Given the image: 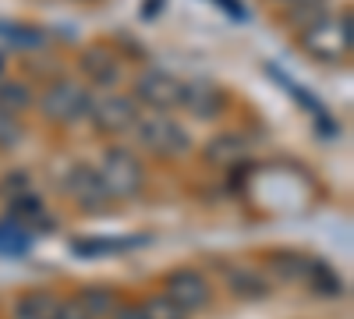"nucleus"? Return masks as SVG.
I'll list each match as a JSON object with an SVG mask.
<instances>
[{
    "label": "nucleus",
    "instance_id": "nucleus-1",
    "mask_svg": "<svg viewBox=\"0 0 354 319\" xmlns=\"http://www.w3.org/2000/svg\"><path fill=\"white\" fill-rule=\"evenodd\" d=\"M135 138H138V146L142 149H149L156 156H185L192 149V138L188 131L177 125L174 118H167L163 110H153V113H138L135 118Z\"/></svg>",
    "mask_w": 354,
    "mask_h": 319
},
{
    "label": "nucleus",
    "instance_id": "nucleus-2",
    "mask_svg": "<svg viewBox=\"0 0 354 319\" xmlns=\"http://www.w3.org/2000/svg\"><path fill=\"white\" fill-rule=\"evenodd\" d=\"M96 174H100V181L106 185L110 199H135L138 188H142V163L124 146L106 149L100 167H96Z\"/></svg>",
    "mask_w": 354,
    "mask_h": 319
},
{
    "label": "nucleus",
    "instance_id": "nucleus-3",
    "mask_svg": "<svg viewBox=\"0 0 354 319\" xmlns=\"http://www.w3.org/2000/svg\"><path fill=\"white\" fill-rule=\"evenodd\" d=\"M43 113L46 121H57V125H71L78 118H85L88 107H93V100H88V93L82 89V85L75 82H57L50 85V89L43 93Z\"/></svg>",
    "mask_w": 354,
    "mask_h": 319
},
{
    "label": "nucleus",
    "instance_id": "nucleus-4",
    "mask_svg": "<svg viewBox=\"0 0 354 319\" xmlns=\"http://www.w3.org/2000/svg\"><path fill=\"white\" fill-rule=\"evenodd\" d=\"M64 192L71 195L75 206H82V210H88V213H96V210H103V206H110V202H113L110 192H106V185L100 181V174H96L93 167H85V163H75V167L68 170Z\"/></svg>",
    "mask_w": 354,
    "mask_h": 319
},
{
    "label": "nucleus",
    "instance_id": "nucleus-5",
    "mask_svg": "<svg viewBox=\"0 0 354 319\" xmlns=\"http://www.w3.org/2000/svg\"><path fill=\"white\" fill-rule=\"evenodd\" d=\"M163 295L174 298L185 312H198L213 302V287L198 270H174L163 284Z\"/></svg>",
    "mask_w": 354,
    "mask_h": 319
},
{
    "label": "nucleus",
    "instance_id": "nucleus-6",
    "mask_svg": "<svg viewBox=\"0 0 354 319\" xmlns=\"http://www.w3.org/2000/svg\"><path fill=\"white\" fill-rule=\"evenodd\" d=\"M135 93L145 107H153V110H174V107H181L185 82L167 75V71H142L138 82H135Z\"/></svg>",
    "mask_w": 354,
    "mask_h": 319
},
{
    "label": "nucleus",
    "instance_id": "nucleus-7",
    "mask_svg": "<svg viewBox=\"0 0 354 319\" xmlns=\"http://www.w3.org/2000/svg\"><path fill=\"white\" fill-rule=\"evenodd\" d=\"M88 118H93V125L103 135H124V131H131V125L138 118V107L128 96H103L88 107Z\"/></svg>",
    "mask_w": 354,
    "mask_h": 319
},
{
    "label": "nucleus",
    "instance_id": "nucleus-8",
    "mask_svg": "<svg viewBox=\"0 0 354 319\" xmlns=\"http://www.w3.org/2000/svg\"><path fill=\"white\" fill-rule=\"evenodd\" d=\"M305 50L319 61H340V57L351 50L344 33H340V21H330V18H319L315 25L305 28Z\"/></svg>",
    "mask_w": 354,
    "mask_h": 319
},
{
    "label": "nucleus",
    "instance_id": "nucleus-9",
    "mask_svg": "<svg viewBox=\"0 0 354 319\" xmlns=\"http://www.w3.org/2000/svg\"><path fill=\"white\" fill-rule=\"evenodd\" d=\"M181 107L192 113V118H198V121H213V118H220L223 113V107H227V96L216 89L213 82H192V85H185V96H181Z\"/></svg>",
    "mask_w": 354,
    "mask_h": 319
},
{
    "label": "nucleus",
    "instance_id": "nucleus-10",
    "mask_svg": "<svg viewBox=\"0 0 354 319\" xmlns=\"http://www.w3.org/2000/svg\"><path fill=\"white\" fill-rule=\"evenodd\" d=\"M223 277H227L230 295L241 298V302H266L273 295V280L259 270H252V266H230Z\"/></svg>",
    "mask_w": 354,
    "mask_h": 319
},
{
    "label": "nucleus",
    "instance_id": "nucleus-11",
    "mask_svg": "<svg viewBox=\"0 0 354 319\" xmlns=\"http://www.w3.org/2000/svg\"><path fill=\"white\" fill-rule=\"evenodd\" d=\"M82 71L96 85H113L121 78V61H117L113 50H106V46H88L82 53Z\"/></svg>",
    "mask_w": 354,
    "mask_h": 319
},
{
    "label": "nucleus",
    "instance_id": "nucleus-12",
    "mask_svg": "<svg viewBox=\"0 0 354 319\" xmlns=\"http://www.w3.org/2000/svg\"><path fill=\"white\" fill-rule=\"evenodd\" d=\"M245 156H248V142H245L238 131H223V135L209 138V146H205V160L216 163V167L241 163Z\"/></svg>",
    "mask_w": 354,
    "mask_h": 319
},
{
    "label": "nucleus",
    "instance_id": "nucleus-13",
    "mask_svg": "<svg viewBox=\"0 0 354 319\" xmlns=\"http://www.w3.org/2000/svg\"><path fill=\"white\" fill-rule=\"evenodd\" d=\"M145 238H75L71 252L82 259H106V255H121L135 245H142Z\"/></svg>",
    "mask_w": 354,
    "mask_h": 319
},
{
    "label": "nucleus",
    "instance_id": "nucleus-14",
    "mask_svg": "<svg viewBox=\"0 0 354 319\" xmlns=\"http://www.w3.org/2000/svg\"><path fill=\"white\" fill-rule=\"evenodd\" d=\"M57 309H61V298L50 291H28L18 298L15 305V319H57Z\"/></svg>",
    "mask_w": 354,
    "mask_h": 319
},
{
    "label": "nucleus",
    "instance_id": "nucleus-15",
    "mask_svg": "<svg viewBox=\"0 0 354 319\" xmlns=\"http://www.w3.org/2000/svg\"><path fill=\"white\" fill-rule=\"evenodd\" d=\"M305 284L312 287V295H322V298H340L344 295V280L333 266L319 263V259H312L308 263V273H305Z\"/></svg>",
    "mask_w": 354,
    "mask_h": 319
},
{
    "label": "nucleus",
    "instance_id": "nucleus-16",
    "mask_svg": "<svg viewBox=\"0 0 354 319\" xmlns=\"http://www.w3.org/2000/svg\"><path fill=\"white\" fill-rule=\"evenodd\" d=\"M75 302H78L88 316H93V319H106V316H113V309H117L113 287H103V284H88Z\"/></svg>",
    "mask_w": 354,
    "mask_h": 319
},
{
    "label": "nucleus",
    "instance_id": "nucleus-17",
    "mask_svg": "<svg viewBox=\"0 0 354 319\" xmlns=\"http://www.w3.org/2000/svg\"><path fill=\"white\" fill-rule=\"evenodd\" d=\"M308 263H312V259L301 255V252H273V255H270V270H273L280 280H287V284L305 280Z\"/></svg>",
    "mask_w": 354,
    "mask_h": 319
},
{
    "label": "nucleus",
    "instance_id": "nucleus-18",
    "mask_svg": "<svg viewBox=\"0 0 354 319\" xmlns=\"http://www.w3.org/2000/svg\"><path fill=\"white\" fill-rule=\"evenodd\" d=\"M0 36H4L11 46H18V50H43L46 46V33H43V28H32V25H8V21H0Z\"/></svg>",
    "mask_w": 354,
    "mask_h": 319
},
{
    "label": "nucleus",
    "instance_id": "nucleus-19",
    "mask_svg": "<svg viewBox=\"0 0 354 319\" xmlns=\"http://www.w3.org/2000/svg\"><path fill=\"white\" fill-rule=\"evenodd\" d=\"M28 248H32V235L21 230V224H15V220L0 224V252L4 255H25Z\"/></svg>",
    "mask_w": 354,
    "mask_h": 319
},
{
    "label": "nucleus",
    "instance_id": "nucleus-20",
    "mask_svg": "<svg viewBox=\"0 0 354 319\" xmlns=\"http://www.w3.org/2000/svg\"><path fill=\"white\" fill-rule=\"evenodd\" d=\"M32 103V93L21 82H0V113H18Z\"/></svg>",
    "mask_w": 354,
    "mask_h": 319
},
{
    "label": "nucleus",
    "instance_id": "nucleus-21",
    "mask_svg": "<svg viewBox=\"0 0 354 319\" xmlns=\"http://www.w3.org/2000/svg\"><path fill=\"white\" fill-rule=\"evenodd\" d=\"M142 312H145V319H188V316H192V312H185L181 305H177L174 298H167V295L145 298Z\"/></svg>",
    "mask_w": 354,
    "mask_h": 319
},
{
    "label": "nucleus",
    "instance_id": "nucleus-22",
    "mask_svg": "<svg viewBox=\"0 0 354 319\" xmlns=\"http://www.w3.org/2000/svg\"><path fill=\"white\" fill-rule=\"evenodd\" d=\"M18 142H21V131H18L15 113H0V149H11Z\"/></svg>",
    "mask_w": 354,
    "mask_h": 319
},
{
    "label": "nucleus",
    "instance_id": "nucleus-23",
    "mask_svg": "<svg viewBox=\"0 0 354 319\" xmlns=\"http://www.w3.org/2000/svg\"><path fill=\"white\" fill-rule=\"evenodd\" d=\"M0 192L8 195V202H11V199H18V195H25V192H28V174H25V170L8 174V178H4V188H0Z\"/></svg>",
    "mask_w": 354,
    "mask_h": 319
},
{
    "label": "nucleus",
    "instance_id": "nucleus-24",
    "mask_svg": "<svg viewBox=\"0 0 354 319\" xmlns=\"http://www.w3.org/2000/svg\"><path fill=\"white\" fill-rule=\"evenodd\" d=\"M57 319H93L78 302H61V309H57Z\"/></svg>",
    "mask_w": 354,
    "mask_h": 319
},
{
    "label": "nucleus",
    "instance_id": "nucleus-25",
    "mask_svg": "<svg viewBox=\"0 0 354 319\" xmlns=\"http://www.w3.org/2000/svg\"><path fill=\"white\" fill-rule=\"evenodd\" d=\"M216 4H220V8H223V11L234 18V21H245V18H248V11H245L241 0H216Z\"/></svg>",
    "mask_w": 354,
    "mask_h": 319
},
{
    "label": "nucleus",
    "instance_id": "nucleus-26",
    "mask_svg": "<svg viewBox=\"0 0 354 319\" xmlns=\"http://www.w3.org/2000/svg\"><path fill=\"white\" fill-rule=\"evenodd\" d=\"M113 319H145V312H142V305H117Z\"/></svg>",
    "mask_w": 354,
    "mask_h": 319
},
{
    "label": "nucleus",
    "instance_id": "nucleus-27",
    "mask_svg": "<svg viewBox=\"0 0 354 319\" xmlns=\"http://www.w3.org/2000/svg\"><path fill=\"white\" fill-rule=\"evenodd\" d=\"M160 4H163V0H149V4L142 8V15H145V18H153V15L160 11Z\"/></svg>",
    "mask_w": 354,
    "mask_h": 319
},
{
    "label": "nucleus",
    "instance_id": "nucleus-28",
    "mask_svg": "<svg viewBox=\"0 0 354 319\" xmlns=\"http://www.w3.org/2000/svg\"><path fill=\"white\" fill-rule=\"evenodd\" d=\"M283 4H290V8H305V4H322V0H283Z\"/></svg>",
    "mask_w": 354,
    "mask_h": 319
},
{
    "label": "nucleus",
    "instance_id": "nucleus-29",
    "mask_svg": "<svg viewBox=\"0 0 354 319\" xmlns=\"http://www.w3.org/2000/svg\"><path fill=\"white\" fill-rule=\"evenodd\" d=\"M0 68H4V61H0Z\"/></svg>",
    "mask_w": 354,
    "mask_h": 319
}]
</instances>
